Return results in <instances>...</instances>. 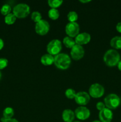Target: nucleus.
<instances>
[{
	"label": "nucleus",
	"mask_w": 121,
	"mask_h": 122,
	"mask_svg": "<svg viewBox=\"0 0 121 122\" xmlns=\"http://www.w3.org/2000/svg\"><path fill=\"white\" fill-rule=\"evenodd\" d=\"M62 119L65 122H73L75 119V113L70 109H66L62 113Z\"/></svg>",
	"instance_id": "4468645a"
},
{
	"label": "nucleus",
	"mask_w": 121,
	"mask_h": 122,
	"mask_svg": "<svg viewBox=\"0 0 121 122\" xmlns=\"http://www.w3.org/2000/svg\"><path fill=\"white\" fill-rule=\"evenodd\" d=\"M4 45V43L3 40L0 38V50H1L3 48Z\"/></svg>",
	"instance_id": "c756f323"
},
{
	"label": "nucleus",
	"mask_w": 121,
	"mask_h": 122,
	"mask_svg": "<svg viewBox=\"0 0 121 122\" xmlns=\"http://www.w3.org/2000/svg\"><path fill=\"white\" fill-rule=\"evenodd\" d=\"M48 15L52 20H57L59 17V12L55 8H51L48 11Z\"/></svg>",
	"instance_id": "6ab92c4d"
},
{
	"label": "nucleus",
	"mask_w": 121,
	"mask_h": 122,
	"mask_svg": "<svg viewBox=\"0 0 121 122\" xmlns=\"http://www.w3.org/2000/svg\"><path fill=\"white\" fill-rule=\"evenodd\" d=\"M65 96L69 99H74L75 98L76 96V94L77 93L75 92V90H74L73 89H71V88H69V89H66V91L65 92Z\"/></svg>",
	"instance_id": "393cba45"
},
{
	"label": "nucleus",
	"mask_w": 121,
	"mask_h": 122,
	"mask_svg": "<svg viewBox=\"0 0 121 122\" xmlns=\"http://www.w3.org/2000/svg\"><path fill=\"white\" fill-rule=\"evenodd\" d=\"M113 113L111 110L105 108L99 112L98 117L101 122H110L113 119Z\"/></svg>",
	"instance_id": "f8f14e48"
},
{
	"label": "nucleus",
	"mask_w": 121,
	"mask_h": 122,
	"mask_svg": "<svg viewBox=\"0 0 121 122\" xmlns=\"http://www.w3.org/2000/svg\"><path fill=\"white\" fill-rule=\"evenodd\" d=\"M1 120L2 122H18V120H17L16 119H13V118H11V119H4V117H2L1 119Z\"/></svg>",
	"instance_id": "cd10ccee"
},
{
	"label": "nucleus",
	"mask_w": 121,
	"mask_h": 122,
	"mask_svg": "<svg viewBox=\"0 0 121 122\" xmlns=\"http://www.w3.org/2000/svg\"><path fill=\"white\" fill-rule=\"evenodd\" d=\"M47 51L52 56L59 54L62 50L61 42L58 39H53L50 41L47 45Z\"/></svg>",
	"instance_id": "39448f33"
},
{
	"label": "nucleus",
	"mask_w": 121,
	"mask_h": 122,
	"mask_svg": "<svg viewBox=\"0 0 121 122\" xmlns=\"http://www.w3.org/2000/svg\"><path fill=\"white\" fill-rule=\"evenodd\" d=\"M104 93V88L99 83H94L90 86L89 94L93 98H97L102 97Z\"/></svg>",
	"instance_id": "423d86ee"
},
{
	"label": "nucleus",
	"mask_w": 121,
	"mask_h": 122,
	"mask_svg": "<svg viewBox=\"0 0 121 122\" xmlns=\"http://www.w3.org/2000/svg\"><path fill=\"white\" fill-rule=\"evenodd\" d=\"M17 17L13 13H9L5 17V23L8 25H13L15 23Z\"/></svg>",
	"instance_id": "aec40b11"
},
{
	"label": "nucleus",
	"mask_w": 121,
	"mask_h": 122,
	"mask_svg": "<svg viewBox=\"0 0 121 122\" xmlns=\"http://www.w3.org/2000/svg\"><path fill=\"white\" fill-rule=\"evenodd\" d=\"M110 45L115 49H121V36H115L110 41Z\"/></svg>",
	"instance_id": "dca6fc26"
},
{
	"label": "nucleus",
	"mask_w": 121,
	"mask_h": 122,
	"mask_svg": "<svg viewBox=\"0 0 121 122\" xmlns=\"http://www.w3.org/2000/svg\"><path fill=\"white\" fill-rule=\"evenodd\" d=\"M116 28V30H117V32L121 33V22L118 23L117 24Z\"/></svg>",
	"instance_id": "c85d7f7f"
},
{
	"label": "nucleus",
	"mask_w": 121,
	"mask_h": 122,
	"mask_svg": "<svg viewBox=\"0 0 121 122\" xmlns=\"http://www.w3.org/2000/svg\"><path fill=\"white\" fill-rule=\"evenodd\" d=\"M30 7L26 4H19L13 8V14L19 19H23L26 17L30 14Z\"/></svg>",
	"instance_id": "7ed1b4c3"
},
{
	"label": "nucleus",
	"mask_w": 121,
	"mask_h": 122,
	"mask_svg": "<svg viewBox=\"0 0 121 122\" xmlns=\"http://www.w3.org/2000/svg\"><path fill=\"white\" fill-rule=\"evenodd\" d=\"M75 116L79 120H85L90 117V112L87 107L79 106L75 111Z\"/></svg>",
	"instance_id": "9d476101"
},
{
	"label": "nucleus",
	"mask_w": 121,
	"mask_h": 122,
	"mask_svg": "<svg viewBox=\"0 0 121 122\" xmlns=\"http://www.w3.org/2000/svg\"><path fill=\"white\" fill-rule=\"evenodd\" d=\"M90 100V95L85 92H79L77 93L75 97V101L81 106H84L89 102Z\"/></svg>",
	"instance_id": "9b49d317"
},
{
	"label": "nucleus",
	"mask_w": 121,
	"mask_h": 122,
	"mask_svg": "<svg viewBox=\"0 0 121 122\" xmlns=\"http://www.w3.org/2000/svg\"><path fill=\"white\" fill-rule=\"evenodd\" d=\"M91 40V36L86 32L79 33L75 38V42L77 45H81L88 44Z\"/></svg>",
	"instance_id": "ddd939ff"
},
{
	"label": "nucleus",
	"mask_w": 121,
	"mask_h": 122,
	"mask_svg": "<svg viewBox=\"0 0 121 122\" xmlns=\"http://www.w3.org/2000/svg\"><path fill=\"white\" fill-rule=\"evenodd\" d=\"M31 18H32V20L33 21L36 22V23L40 21L41 20H42V17L41 14L38 11L33 12L32 15H31Z\"/></svg>",
	"instance_id": "5701e85b"
},
{
	"label": "nucleus",
	"mask_w": 121,
	"mask_h": 122,
	"mask_svg": "<svg viewBox=\"0 0 121 122\" xmlns=\"http://www.w3.org/2000/svg\"><path fill=\"white\" fill-rule=\"evenodd\" d=\"M121 100L116 94H110L104 98V104L107 108L110 110L116 109L119 106Z\"/></svg>",
	"instance_id": "20e7f679"
},
{
	"label": "nucleus",
	"mask_w": 121,
	"mask_h": 122,
	"mask_svg": "<svg viewBox=\"0 0 121 122\" xmlns=\"http://www.w3.org/2000/svg\"><path fill=\"white\" fill-rule=\"evenodd\" d=\"M40 62L45 66H50L54 63V57L49 54H46L42 56Z\"/></svg>",
	"instance_id": "2eb2a0df"
},
{
	"label": "nucleus",
	"mask_w": 121,
	"mask_h": 122,
	"mask_svg": "<svg viewBox=\"0 0 121 122\" xmlns=\"http://www.w3.org/2000/svg\"><path fill=\"white\" fill-rule=\"evenodd\" d=\"M92 122H101L99 121V120H94V121H93Z\"/></svg>",
	"instance_id": "72a5a7b5"
},
{
	"label": "nucleus",
	"mask_w": 121,
	"mask_h": 122,
	"mask_svg": "<svg viewBox=\"0 0 121 122\" xmlns=\"http://www.w3.org/2000/svg\"><path fill=\"white\" fill-rule=\"evenodd\" d=\"M117 67H118L119 70L121 71V60H120V61L117 64Z\"/></svg>",
	"instance_id": "7c9ffc66"
},
{
	"label": "nucleus",
	"mask_w": 121,
	"mask_h": 122,
	"mask_svg": "<svg viewBox=\"0 0 121 122\" xmlns=\"http://www.w3.org/2000/svg\"><path fill=\"white\" fill-rule=\"evenodd\" d=\"M73 122H79V121H74Z\"/></svg>",
	"instance_id": "f704fd0d"
},
{
	"label": "nucleus",
	"mask_w": 121,
	"mask_h": 122,
	"mask_svg": "<svg viewBox=\"0 0 121 122\" xmlns=\"http://www.w3.org/2000/svg\"><path fill=\"white\" fill-rule=\"evenodd\" d=\"M71 63V58L66 54L59 53L54 57V64L57 68L61 70L68 69Z\"/></svg>",
	"instance_id": "f03ea898"
},
{
	"label": "nucleus",
	"mask_w": 121,
	"mask_h": 122,
	"mask_svg": "<svg viewBox=\"0 0 121 122\" xmlns=\"http://www.w3.org/2000/svg\"><path fill=\"white\" fill-rule=\"evenodd\" d=\"M11 7L8 4H4L2 6L1 8V13L2 15H7L8 14L11 13Z\"/></svg>",
	"instance_id": "b1692460"
},
{
	"label": "nucleus",
	"mask_w": 121,
	"mask_h": 122,
	"mask_svg": "<svg viewBox=\"0 0 121 122\" xmlns=\"http://www.w3.org/2000/svg\"><path fill=\"white\" fill-rule=\"evenodd\" d=\"M14 114V110L11 107H7L3 112V117L4 119H11Z\"/></svg>",
	"instance_id": "a211bd4d"
},
{
	"label": "nucleus",
	"mask_w": 121,
	"mask_h": 122,
	"mask_svg": "<svg viewBox=\"0 0 121 122\" xmlns=\"http://www.w3.org/2000/svg\"><path fill=\"white\" fill-rule=\"evenodd\" d=\"M121 56L119 52L115 50H109L105 52L103 57V60L107 66L113 67L117 65L120 61Z\"/></svg>",
	"instance_id": "f257e3e1"
},
{
	"label": "nucleus",
	"mask_w": 121,
	"mask_h": 122,
	"mask_svg": "<svg viewBox=\"0 0 121 122\" xmlns=\"http://www.w3.org/2000/svg\"><path fill=\"white\" fill-rule=\"evenodd\" d=\"M96 108H97V109L98 111L100 112V111L103 110V109H104L106 108L105 104H104V103H103L102 102H98L96 104Z\"/></svg>",
	"instance_id": "bb28decb"
},
{
	"label": "nucleus",
	"mask_w": 121,
	"mask_h": 122,
	"mask_svg": "<svg viewBox=\"0 0 121 122\" xmlns=\"http://www.w3.org/2000/svg\"><path fill=\"white\" fill-rule=\"evenodd\" d=\"M79 2H82V3H87V2H90V0H87V1H83V0H79Z\"/></svg>",
	"instance_id": "2f4dec72"
},
{
	"label": "nucleus",
	"mask_w": 121,
	"mask_h": 122,
	"mask_svg": "<svg viewBox=\"0 0 121 122\" xmlns=\"http://www.w3.org/2000/svg\"><path fill=\"white\" fill-rule=\"evenodd\" d=\"M63 3V1L62 0H49L48 4L51 8H55L59 7Z\"/></svg>",
	"instance_id": "412c9836"
},
{
	"label": "nucleus",
	"mask_w": 121,
	"mask_h": 122,
	"mask_svg": "<svg viewBox=\"0 0 121 122\" xmlns=\"http://www.w3.org/2000/svg\"><path fill=\"white\" fill-rule=\"evenodd\" d=\"M50 29V25L46 20H41L36 23L35 25V31L39 35L43 36L48 33Z\"/></svg>",
	"instance_id": "0eeeda50"
},
{
	"label": "nucleus",
	"mask_w": 121,
	"mask_h": 122,
	"mask_svg": "<svg viewBox=\"0 0 121 122\" xmlns=\"http://www.w3.org/2000/svg\"><path fill=\"white\" fill-rule=\"evenodd\" d=\"M63 43L66 48L71 49L76 44L75 40H74L73 38L70 36L65 37L63 39Z\"/></svg>",
	"instance_id": "f3484780"
},
{
	"label": "nucleus",
	"mask_w": 121,
	"mask_h": 122,
	"mask_svg": "<svg viewBox=\"0 0 121 122\" xmlns=\"http://www.w3.org/2000/svg\"><path fill=\"white\" fill-rule=\"evenodd\" d=\"M68 20L70 22H76L78 19V16L77 13L75 11H70L69 12L67 15Z\"/></svg>",
	"instance_id": "4be33fe9"
},
{
	"label": "nucleus",
	"mask_w": 121,
	"mask_h": 122,
	"mask_svg": "<svg viewBox=\"0 0 121 122\" xmlns=\"http://www.w3.org/2000/svg\"><path fill=\"white\" fill-rule=\"evenodd\" d=\"M1 77H2V74H1V71H0V80H1Z\"/></svg>",
	"instance_id": "473e14b6"
},
{
	"label": "nucleus",
	"mask_w": 121,
	"mask_h": 122,
	"mask_svg": "<svg viewBox=\"0 0 121 122\" xmlns=\"http://www.w3.org/2000/svg\"><path fill=\"white\" fill-rule=\"evenodd\" d=\"M84 53H85V51L81 45L75 44L71 48V56L72 59L75 60H79L81 59L84 57Z\"/></svg>",
	"instance_id": "1a4fd4ad"
},
{
	"label": "nucleus",
	"mask_w": 121,
	"mask_h": 122,
	"mask_svg": "<svg viewBox=\"0 0 121 122\" xmlns=\"http://www.w3.org/2000/svg\"><path fill=\"white\" fill-rule=\"evenodd\" d=\"M65 32L68 36L75 38L79 34V25L77 22H69L65 27Z\"/></svg>",
	"instance_id": "6e6552de"
},
{
	"label": "nucleus",
	"mask_w": 121,
	"mask_h": 122,
	"mask_svg": "<svg viewBox=\"0 0 121 122\" xmlns=\"http://www.w3.org/2000/svg\"><path fill=\"white\" fill-rule=\"evenodd\" d=\"M8 60L4 58H0V70L5 69L8 66Z\"/></svg>",
	"instance_id": "a878e982"
}]
</instances>
